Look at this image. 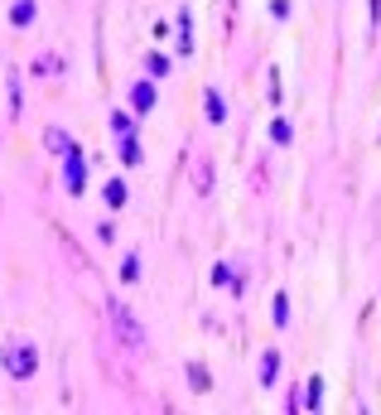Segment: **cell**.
Listing matches in <instances>:
<instances>
[{
	"label": "cell",
	"mask_w": 381,
	"mask_h": 415,
	"mask_svg": "<svg viewBox=\"0 0 381 415\" xmlns=\"http://www.w3.org/2000/svg\"><path fill=\"white\" fill-rule=\"evenodd\" d=\"M58 68H63L58 58H34V78H39V73H58Z\"/></svg>",
	"instance_id": "20"
},
{
	"label": "cell",
	"mask_w": 381,
	"mask_h": 415,
	"mask_svg": "<svg viewBox=\"0 0 381 415\" xmlns=\"http://www.w3.org/2000/svg\"><path fill=\"white\" fill-rule=\"evenodd\" d=\"M271 140H275V145H290V140H295V126H290L285 116H275V121H271Z\"/></svg>",
	"instance_id": "15"
},
{
	"label": "cell",
	"mask_w": 381,
	"mask_h": 415,
	"mask_svg": "<svg viewBox=\"0 0 381 415\" xmlns=\"http://www.w3.org/2000/svg\"><path fill=\"white\" fill-rule=\"evenodd\" d=\"M174 25H179V54L189 58V54H193V15H189V5L174 15Z\"/></svg>",
	"instance_id": "7"
},
{
	"label": "cell",
	"mask_w": 381,
	"mask_h": 415,
	"mask_svg": "<svg viewBox=\"0 0 381 415\" xmlns=\"http://www.w3.org/2000/svg\"><path fill=\"white\" fill-rule=\"evenodd\" d=\"M189 382H193V391H213V377H208V367H198V362H189Z\"/></svg>",
	"instance_id": "16"
},
{
	"label": "cell",
	"mask_w": 381,
	"mask_h": 415,
	"mask_svg": "<svg viewBox=\"0 0 381 415\" xmlns=\"http://www.w3.org/2000/svg\"><path fill=\"white\" fill-rule=\"evenodd\" d=\"M34 20H39V0H15V5H10V25H34Z\"/></svg>",
	"instance_id": "8"
},
{
	"label": "cell",
	"mask_w": 381,
	"mask_h": 415,
	"mask_svg": "<svg viewBox=\"0 0 381 415\" xmlns=\"http://www.w3.org/2000/svg\"><path fill=\"white\" fill-rule=\"evenodd\" d=\"M63 184H68V194L73 198L87 194V155H82V150L63 155Z\"/></svg>",
	"instance_id": "3"
},
{
	"label": "cell",
	"mask_w": 381,
	"mask_h": 415,
	"mask_svg": "<svg viewBox=\"0 0 381 415\" xmlns=\"http://www.w3.org/2000/svg\"><path fill=\"white\" fill-rule=\"evenodd\" d=\"M111 136H116V140L136 136V116H131V111H111Z\"/></svg>",
	"instance_id": "12"
},
{
	"label": "cell",
	"mask_w": 381,
	"mask_h": 415,
	"mask_svg": "<svg viewBox=\"0 0 381 415\" xmlns=\"http://www.w3.org/2000/svg\"><path fill=\"white\" fill-rule=\"evenodd\" d=\"M121 280H126V285L140 280V256H126V261H121Z\"/></svg>",
	"instance_id": "19"
},
{
	"label": "cell",
	"mask_w": 381,
	"mask_h": 415,
	"mask_svg": "<svg viewBox=\"0 0 381 415\" xmlns=\"http://www.w3.org/2000/svg\"><path fill=\"white\" fill-rule=\"evenodd\" d=\"M275 377H280V353H261V387H275Z\"/></svg>",
	"instance_id": "11"
},
{
	"label": "cell",
	"mask_w": 381,
	"mask_h": 415,
	"mask_svg": "<svg viewBox=\"0 0 381 415\" xmlns=\"http://www.w3.org/2000/svg\"><path fill=\"white\" fill-rule=\"evenodd\" d=\"M145 73H150V78H164V73H169V58L164 54H145Z\"/></svg>",
	"instance_id": "17"
},
{
	"label": "cell",
	"mask_w": 381,
	"mask_h": 415,
	"mask_svg": "<svg viewBox=\"0 0 381 415\" xmlns=\"http://www.w3.org/2000/svg\"><path fill=\"white\" fill-rule=\"evenodd\" d=\"M140 160H145V155H140V140H136V136H121V165L136 169Z\"/></svg>",
	"instance_id": "14"
},
{
	"label": "cell",
	"mask_w": 381,
	"mask_h": 415,
	"mask_svg": "<svg viewBox=\"0 0 381 415\" xmlns=\"http://www.w3.org/2000/svg\"><path fill=\"white\" fill-rule=\"evenodd\" d=\"M44 145H49V150H54L58 160H63V155H73V150H78V145H73V140H68V131H58V126H49V131H44Z\"/></svg>",
	"instance_id": "10"
},
{
	"label": "cell",
	"mask_w": 381,
	"mask_h": 415,
	"mask_svg": "<svg viewBox=\"0 0 381 415\" xmlns=\"http://www.w3.org/2000/svg\"><path fill=\"white\" fill-rule=\"evenodd\" d=\"M227 280H232V266L218 261V266H213V285H227Z\"/></svg>",
	"instance_id": "21"
},
{
	"label": "cell",
	"mask_w": 381,
	"mask_h": 415,
	"mask_svg": "<svg viewBox=\"0 0 381 415\" xmlns=\"http://www.w3.org/2000/svg\"><path fill=\"white\" fill-rule=\"evenodd\" d=\"M107 319H111V333H116V343H121L126 353H140V348H145V329L136 324V314H131V305L111 300V305H107Z\"/></svg>",
	"instance_id": "1"
},
{
	"label": "cell",
	"mask_w": 381,
	"mask_h": 415,
	"mask_svg": "<svg viewBox=\"0 0 381 415\" xmlns=\"http://www.w3.org/2000/svg\"><path fill=\"white\" fill-rule=\"evenodd\" d=\"M319 387H324V382H319V377H309V382L295 391V401H290V406H295V411H319Z\"/></svg>",
	"instance_id": "6"
},
{
	"label": "cell",
	"mask_w": 381,
	"mask_h": 415,
	"mask_svg": "<svg viewBox=\"0 0 381 415\" xmlns=\"http://www.w3.org/2000/svg\"><path fill=\"white\" fill-rule=\"evenodd\" d=\"M155 102H160L155 83H150V78H140V83L131 87V111H136V116H150V111H155Z\"/></svg>",
	"instance_id": "4"
},
{
	"label": "cell",
	"mask_w": 381,
	"mask_h": 415,
	"mask_svg": "<svg viewBox=\"0 0 381 415\" xmlns=\"http://www.w3.org/2000/svg\"><path fill=\"white\" fill-rule=\"evenodd\" d=\"M367 10H372V29L381 25V0H367Z\"/></svg>",
	"instance_id": "24"
},
{
	"label": "cell",
	"mask_w": 381,
	"mask_h": 415,
	"mask_svg": "<svg viewBox=\"0 0 381 415\" xmlns=\"http://www.w3.org/2000/svg\"><path fill=\"white\" fill-rule=\"evenodd\" d=\"M97 242H116V227L111 222H97Z\"/></svg>",
	"instance_id": "23"
},
{
	"label": "cell",
	"mask_w": 381,
	"mask_h": 415,
	"mask_svg": "<svg viewBox=\"0 0 381 415\" xmlns=\"http://www.w3.org/2000/svg\"><path fill=\"white\" fill-rule=\"evenodd\" d=\"M102 198H107V208H126V198H131V189H126L121 179H111L107 189H102Z\"/></svg>",
	"instance_id": "13"
},
{
	"label": "cell",
	"mask_w": 381,
	"mask_h": 415,
	"mask_svg": "<svg viewBox=\"0 0 381 415\" xmlns=\"http://www.w3.org/2000/svg\"><path fill=\"white\" fill-rule=\"evenodd\" d=\"M193 194H198V198H213V160H208V155H198V160H193Z\"/></svg>",
	"instance_id": "5"
},
{
	"label": "cell",
	"mask_w": 381,
	"mask_h": 415,
	"mask_svg": "<svg viewBox=\"0 0 381 415\" xmlns=\"http://www.w3.org/2000/svg\"><path fill=\"white\" fill-rule=\"evenodd\" d=\"M203 107H208V121H213V126H222V121H227V102H222L218 87H208V92H203Z\"/></svg>",
	"instance_id": "9"
},
{
	"label": "cell",
	"mask_w": 381,
	"mask_h": 415,
	"mask_svg": "<svg viewBox=\"0 0 381 415\" xmlns=\"http://www.w3.org/2000/svg\"><path fill=\"white\" fill-rule=\"evenodd\" d=\"M285 324H290V295L280 290L275 295V329H285Z\"/></svg>",
	"instance_id": "18"
},
{
	"label": "cell",
	"mask_w": 381,
	"mask_h": 415,
	"mask_svg": "<svg viewBox=\"0 0 381 415\" xmlns=\"http://www.w3.org/2000/svg\"><path fill=\"white\" fill-rule=\"evenodd\" d=\"M0 367H5L15 382H25V377L39 372V348L25 343V338H15V343H5V348H0Z\"/></svg>",
	"instance_id": "2"
},
{
	"label": "cell",
	"mask_w": 381,
	"mask_h": 415,
	"mask_svg": "<svg viewBox=\"0 0 381 415\" xmlns=\"http://www.w3.org/2000/svg\"><path fill=\"white\" fill-rule=\"evenodd\" d=\"M271 15L275 20H290V0H271Z\"/></svg>",
	"instance_id": "22"
}]
</instances>
